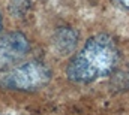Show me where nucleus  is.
I'll return each mask as SVG.
<instances>
[{"instance_id": "nucleus-3", "label": "nucleus", "mask_w": 129, "mask_h": 115, "mask_svg": "<svg viewBox=\"0 0 129 115\" xmlns=\"http://www.w3.org/2000/svg\"><path fill=\"white\" fill-rule=\"evenodd\" d=\"M29 49L30 43L21 31H9L0 36V70L21 60Z\"/></svg>"}, {"instance_id": "nucleus-6", "label": "nucleus", "mask_w": 129, "mask_h": 115, "mask_svg": "<svg viewBox=\"0 0 129 115\" xmlns=\"http://www.w3.org/2000/svg\"><path fill=\"white\" fill-rule=\"evenodd\" d=\"M2 27H3V21H2V15H0V31H2Z\"/></svg>"}, {"instance_id": "nucleus-1", "label": "nucleus", "mask_w": 129, "mask_h": 115, "mask_svg": "<svg viewBox=\"0 0 129 115\" xmlns=\"http://www.w3.org/2000/svg\"><path fill=\"white\" fill-rule=\"evenodd\" d=\"M119 48L116 40L105 33L92 36L81 51L71 58L66 75L68 79L78 84L93 82L110 75L119 63Z\"/></svg>"}, {"instance_id": "nucleus-5", "label": "nucleus", "mask_w": 129, "mask_h": 115, "mask_svg": "<svg viewBox=\"0 0 129 115\" xmlns=\"http://www.w3.org/2000/svg\"><path fill=\"white\" fill-rule=\"evenodd\" d=\"M113 2L120 5V6H123V8H126V9H129V0H113Z\"/></svg>"}, {"instance_id": "nucleus-4", "label": "nucleus", "mask_w": 129, "mask_h": 115, "mask_svg": "<svg viewBox=\"0 0 129 115\" xmlns=\"http://www.w3.org/2000/svg\"><path fill=\"white\" fill-rule=\"evenodd\" d=\"M51 43L57 49L59 54L66 55L75 51L77 43H78V31L72 27H59L53 33Z\"/></svg>"}, {"instance_id": "nucleus-2", "label": "nucleus", "mask_w": 129, "mask_h": 115, "mask_svg": "<svg viewBox=\"0 0 129 115\" xmlns=\"http://www.w3.org/2000/svg\"><path fill=\"white\" fill-rule=\"evenodd\" d=\"M53 72L42 61H27L0 76V87L18 91H36L51 81Z\"/></svg>"}]
</instances>
